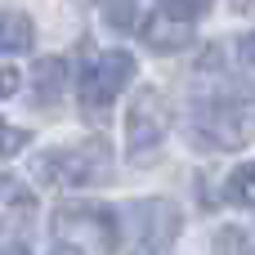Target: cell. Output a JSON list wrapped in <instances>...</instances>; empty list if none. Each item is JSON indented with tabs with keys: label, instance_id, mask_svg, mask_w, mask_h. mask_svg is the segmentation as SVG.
Wrapping results in <instances>:
<instances>
[{
	"label": "cell",
	"instance_id": "obj_6",
	"mask_svg": "<svg viewBox=\"0 0 255 255\" xmlns=\"http://www.w3.org/2000/svg\"><path fill=\"white\" fill-rule=\"evenodd\" d=\"M54 229L58 233H76V238H85L90 247H99V251H112L117 247V224H112V215L108 211H99V206H72V211H58L54 215Z\"/></svg>",
	"mask_w": 255,
	"mask_h": 255
},
{
	"label": "cell",
	"instance_id": "obj_15",
	"mask_svg": "<svg viewBox=\"0 0 255 255\" xmlns=\"http://www.w3.org/2000/svg\"><path fill=\"white\" fill-rule=\"evenodd\" d=\"M0 193H4V202H22L18 184H13V179H4V175H0Z\"/></svg>",
	"mask_w": 255,
	"mask_h": 255
},
{
	"label": "cell",
	"instance_id": "obj_5",
	"mask_svg": "<svg viewBox=\"0 0 255 255\" xmlns=\"http://www.w3.org/2000/svg\"><path fill=\"white\" fill-rule=\"evenodd\" d=\"M166 126H170L166 99H161L157 90H139V94H134V108H130V121H126L130 152H152V148L166 139Z\"/></svg>",
	"mask_w": 255,
	"mask_h": 255
},
{
	"label": "cell",
	"instance_id": "obj_3",
	"mask_svg": "<svg viewBox=\"0 0 255 255\" xmlns=\"http://www.w3.org/2000/svg\"><path fill=\"white\" fill-rule=\"evenodd\" d=\"M130 233H134V255H161L179 233V211L161 197H148L130 211Z\"/></svg>",
	"mask_w": 255,
	"mask_h": 255
},
{
	"label": "cell",
	"instance_id": "obj_14",
	"mask_svg": "<svg viewBox=\"0 0 255 255\" xmlns=\"http://www.w3.org/2000/svg\"><path fill=\"white\" fill-rule=\"evenodd\" d=\"M13 148H22V130H9V126L0 121V157L13 152Z\"/></svg>",
	"mask_w": 255,
	"mask_h": 255
},
{
	"label": "cell",
	"instance_id": "obj_17",
	"mask_svg": "<svg viewBox=\"0 0 255 255\" xmlns=\"http://www.w3.org/2000/svg\"><path fill=\"white\" fill-rule=\"evenodd\" d=\"M233 9L238 13H255V0H233Z\"/></svg>",
	"mask_w": 255,
	"mask_h": 255
},
{
	"label": "cell",
	"instance_id": "obj_19",
	"mask_svg": "<svg viewBox=\"0 0 255 255\" xmlns=\"http://www.w3.org/2000/svg\"><path fill=\"white\" fill-rule=\"evenodd\" d=\"M0 255H27V251H0Z\"/></svg>",
	"mask_w": 255,
	"mask_h": 255
},
{
	"label": "cell",
	"instance_id": "obj_7",
	"mask_svg": "<svg viewBox=\"0 0 255 255\" xmlns=\"http://www.w3.org/2000/svg\"><path fill=\"white\" fill-rule=\"evenodd\" d=\"M63 85H67V58H58V54H49V58H40L36 63V103H58L63 99Z\"/></svg>",
	"mask_w": 255,
	"mask_h": 255
},
{
	"label": "cell",
	"instance_id": "obj_1",
	"mask_svg": "<svg viewBox=\"0 0 255 255\" xmlns=\"http://www.w3.org/2000/svg\"><path fill=\"white\" fill-rule=\"evenodd\" d=\"M130 76H134V58L130 54H121V49L90 54L85 72H81V108H85V117H103L112 108V99L130 85Z\"/></svg>",
	"mask_w": 255,
	"mask_h": 255
},
{
	"label": "cell",
	"instance_id": "obj_13",
	"mask_svg": "<svg viewBox=\"0 0 255 255\" xmlns=\"http://www.w3.org/2000/svg\"><path fill=\"white\" fill-rule=\"evenodd\" d=\"M18 67H0V99H13V90H18Z\"/></svg>",
	"mask_w": 255,
	"mask_h": 255
},
{
	"label": "cell",
	"instance_id": "obj_12",
	"mask_svg": "<svg viewBox=\"0 0 255 255\" xmlns=\"http://www.w3.org/2000/svg\"><path fill=\"white\" fill-rule=\"evenodd\" d=\"M103 13L112 18V27L130 31V27L139 22V0H103Z\"/></svg>",
	"mask_w": 255,
	"mask_h": 255
},
{
	"label": "cell",
	"instance_id": "obj_18",
	"mask_svg": "<svg viewBox=\"0 0 255 255\" xmlns=\"http://www.w3.org/2000/svg\"><path fill=\"white\" fill-rule=\"evenodd\" d=\"M49 255H81V251H76L72 242H63V247H54V251H49Z\"/></svg>",
	"mask_w": 255,
	"mask_h": 255
},
{
	"label": "cell",
	"instance_id": "obj_16",
	"mask_svg": "<svg viewBox=\"0 0 255 255\" xmlns=\"http://www.w3.org/2000/svg\"><path fill=\"white\" fill-rule=\"evenodd\" d=\"M242 58H247V63H251V67H255V31H251V36H247V40H242Z\"/></svg>",
	"mask_w": 255,
	"mask_h": 255
},
{
	"label": "cell",
	"instance_id": "obj_2",
	"mask_svg": "<svg viewBox=\"0 0 255 255\" xmlns=\"http://www.w3.org/2000/svg\"><path fill=\"white\" fill-rule=\"evenodd\" d=\"M36 170H40L45 184H58V188H76V184L108 179V143L94 139V143L72 148V152H45Z\"/></svg>",
	"mask_w": 255,
	"mask_h": 255
},
{
	"label": "cell",
	"instance_id": "obj_8",
	"mask_svg": "<svg viewBox=\"0 0 255 255\" xmlns=\"http://www.w3.org/2000/svg\"><path fill=\"white\" fill-rule=\"evenodd\" d=\"M31 40H36L31 18L4 9V13H0V49H4V54H22V49H31Z\"/></svg>",
	"mask_w": 255,
	"mask_h": 255
},
{
	"label": "cell",
	"instance_id": "obj_4",
	"mask_svg": "<svg viewBox=\"0 0 255 255\" xmlns=\"http://www.w3.org/2000/svg\"><path fill=\"white\" fill-rule=\"evenodd\" d=\"M202 134L215 148H242L255 139V103L229 99V103H206L202 112Z\"/></svg>",
	"mask_w": 255,
	"mask_h": 255
},
{
	"label": "cell",
	"instance_id": "obj_11",
	"mask_svg": "<svg viewBox=\"0 0 255 255\" xmlns=\"http://www.w3.org/2000/svg\"><path fill=\"white\" fill-rule=\"evenodd\" d=\"M211 4H215V0H161V13L175 18V22H193V18H202Z\"/></svg>",
	"mask_w": 255,
	"mask_h": 255
},
{
	"label": "cell",
	"instance_id": "obj_10",
	"mask_svg": "<svg viewBox=\"0 0 255 255\" xmlns=\"http://www.w3.org/2000/svg\"><path fill=\"white\" fill-rule=\"evenodd\" d=\"M229 197L255 206V161H242V166L233 170V179H229Z\"/></svg>",
	"mask_w": 255,
	"mask_h": 255
},
{
	"label": "cell",
	"instance_id": "obj_9",
	"mask_svg": "<svg viewBox=\"0 0 255 255\" xmlns=\"http://www.w3.org/2000/svg\"><path fill=\"white\" fill-rule=\"evenodd\" d=\"M143 36L148 45H188V22H170V18H148L143 22Z\"/></svg>",
	"mask_w": 255,
	"mask_h": 255
}]
</instances>
